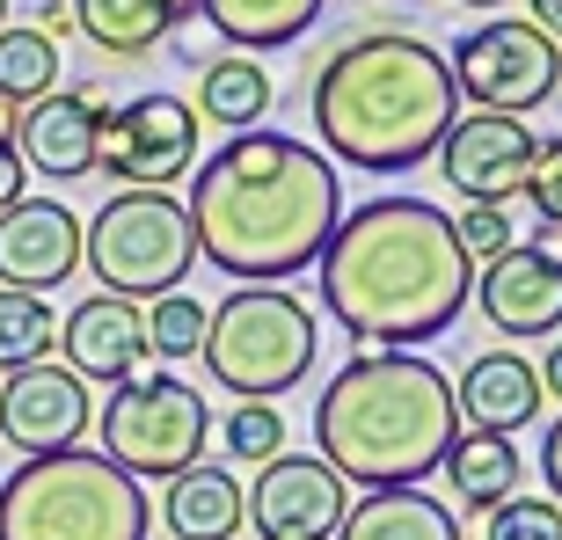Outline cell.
<instances>
[{
  "instance_id": "obj_16",
  "label": "cell",
  "mask_w": 562,
  "mask_h": 540,
  "mask_svg": "<svg viewBox=\"0 0 562 540\" xmlns=\"http://www.w3.org/2000/svg\"><path fill=\"white\" fill-rule=\"evenodd\" d=\"M81 270V220L59 198H22L0 212V285L8 292H52Z\"/></svg>"
},
{
  "instance_id": "obj_37",
  "label": "cell",
  "mask_w": 562,
  "mask_h": 540,
  "mask_svg": "<svg viewBox=\"0 0 562 540\" xmlns=\"http://www.w3.org/2000/svg\"><path fill=\"white\" fill-rule=\"evenodd\" d=\"M533 380H541V395H555V402H562V344L541 358V365H533Z\"/></svg>"
},
{
  "instance_id": "obj_15",
  "label": "cell",
  "mask_w": 562,
  "mask_h": 540,
  "mask_svg": "<svg viewBox=\"0 0 562 540\" xmlns=\"http://www.w3.org/2000/svg\"><path fill=\"white\" fill-rule=\"evenodd\" d=\"M59 351L66 373L81 387H125L146 365V314L139 300H117V292H88L81 307L59 322Z\"/></svg>"
},
{
  "instance_id": "obj_19",
  "label": "cell",
  "mask_w": 562,
  "mask_h": 540,
  "mask_svg": "<svg viewBox=\"0 0 562 540\" xmlns=\"http://www.w3.org/2000/svg\"><path fill=\"white\" fill-rule=\"evenodd\" d=\"M161 526L176 540H234L241 533V482L220 460H198L161 490Z\"/></svg>"
},
{
  "instance_id": "obj_25",
  "label": "cell",
  "mask_w": 562,
  "mask_h": 540,
  "mask_svg": "<svg viewBox=\"0 0 562 540\" xmlns=\"http://www.w3.org/2000/svg\"><path fill=\"white\" fill-rule=\"evenodd\" d=\"M59 44L44 37L37 22H8V30H0V95H8V103H37V95H52V88H59Z\"/></svg>"
},
{
  "instance_id": "obj_4",
  "label": "cell",
  "mask_w": 562,
  "mask_h": 540,
  "mask_svg": "<svg viewBox=\"0 0 562 540\" xmlns=\"http://www.w3.org/2000/svg\"><path fill=\"white\" fill-rule=\"evenodd\" d=\"M460 438L453 380L417 351H358L314 402V446L344 482L366 490H417L438 475Z\"/></svg>"
},
{
  "instance_id": "obj_9",
  "label": "cell",
  "mask_w": 562,
  "mask_h": 540,
  "mask_svg": "<svg viewBox=\"0 0 562 540\" xmlns=\"http://www.w3.org/2000/svg\"><path fill=\"white\" fill-rule=\"evenodd\" d=\"M446 74H453V95H468L475 110L526 117V110L555 103V88H562V44L541 37L526 15H497V22H475V30L453 44Z\"/></svg>"
},
{
  "instance_id": "obj_28",
  "label": "cell",
  "mask_w": 562,
  "mask_h": 540,
  "mask_svg": "<svg viewBox=\"0 0 562 540\" xmlns=\"http://www.w3.org/2000/svg\"><path fill=\"white\" fill-rule=\"evenodd\" d=\"M220 446H227L234 460H249V468H263V460L285 453V416L271 409V402H241V409L220 424Z\"/></svg>"
},
{
  "instance_id": "obj_35",
  "label": "cell",
  "mask_w": 562,
  "mask_h": 540,
  "mask_svg": "<svg viewBox=\"0 0 562 540\" xmlns=\"http://www.w3.org/2000/svg\"><path fill=\"white\" fill-rule=\"evenodd\" d=\"M526 249H541L548 263H562V220H533V234H526Z\"/></svg>"
},
{
  "instance_id": "obj_11",
  "label": "cell",
  "mask_w": 562,
  "mask_h": 540,
  "mask_svg": "<svg viewBox=\"0 0 562 540\" xmlns=\"http://www.w3.org/2000/svg\"><path fill=\"white\" fill-rule=\"evenodd\" d=\"M344 511H351V482L314 453L263 460L241 490V526H256V540H336Z\"/></svg>"
},
{
  "instance_id": "obj_26",
  "label": "cell",
  "mask_w": 562,
  "mask_h": 540,
  "mask_svg": "<svg viewBox=\"0 0 562 540\" xmlns=\"http://www.w3.org/2000/svg\"><path fill=\"white\" fill-rule=\"evenodd\" d=\"M59 344V314L44 307L37 292H8L0 285V365L22 373V365H44Z\"/></svg>"
},
{
  "instance_id": "obj_41",
  "label": "cell",
  "mask_w": 562,
  "mask_h": 540,
  "mask_svg": "<svg viewBox=\"0 0 562 540\" xmlns=\"http://www.w3.org/2000/svg\"><path fill=\"white\" fill-rule=\"evenodd\" d=\"M0 30H8V0H0Z\"/></svg>"
},
{
  "instance_id": "obj_13",
  "label": "cell",
  "mask_w": 562,
  "mask_h": 540,
  "mask_svg": "<svg viewBox=\"0 0 562 540\" xmlns=\"http://www.w3.org/2000/svg\"><path fill=\"white\" fill-rule=\"evenodd\" d=\"M88 431H95V402H88V387L66 373V365L44 358V365L8 373V387H0V438H8L22 460L74 453Z\"/></svg>"
},
{
  "instance_id": "obj_7",
  "label": "cell",
  "mask_w": 562,
  "mask_h": 540,
  "mask_svg": "<svg viewBox=\"0 0 562 540\" xmlns=\"http://www.w3.org/2000/svg\"><path fill=\"white\" fill-rule=\"evenodd\" d=\"M81 263L95 270V292L161 300V292H183L198 241H190V220L168 190H117L81 227Z\"/></svg>"
},
{
  "instance_id": "obj_22",
  "label": "cell",
  "mask_w": 562,
  "mask_h": 540,
  "mask_svg": "<svg viewBox=\"0 0 562 540\" xmlns=\"http://www.w3.org/2000/svg\"><path fill=\"white\" fill-rule=\"evenodd\" d=\"M438 468L453 482V504H468V511H497L504 497H519V446H512V438L460 431Z\"/></svg>"
},
{
  "instance_id": "obj_33",
  "label": "cell",
  "mask_w": 562,
  "mask_h": 540,
  "mask_svg": "<svg viewBox=\"0 0 562 540\" xmlns=\"http://www.w3.org/2000/svg\"><path fill=\"white\" fill-rule=\"evenodd\" d=\"M541 475H548V504H562V416L548 424V438H541Z\"/></svg>"
},
{
  "instance_id": "obj_21",
  "label": "cell",
  "mask_w": 562,
  "mask_h": 540,
  "mask_svg": "<svg viewBox=\"0 0 562 540\" xmlns=\"http://www.w3.org/2000/svg\"><path fill=\"white\" fill-rule=\"evenodd\" d=\"M271 74L249 59V52H220V59L198 74V125H220V132H256L271 117Z\"/></svg>"
},
{
  "instance_id": "obj_29",
  "label": "cell",
  "mask_w": 562,
  "mask_h": 540,
  "mask_svg": "<svg viewBox=\"0 0 562 540\" xmlns=\"http://www.w3.org/2000/svg\"><path fill=\"white\" fill-rule=\"evenodd\" d=\"M482 540H562V504L548 497H504L482 526Z\"/></svg>"
},
{
  "instance_id": "obj_40",
  "label": "cell",
  "mask_w": 562,
  "mask_h": 540,
  "mask_svg": "<svg viewBox=\"0 0 562 540\" xmlns=\"http://www.w3.org/2000/svg\"><path fill=\"white\" fill-rule=\"evenodd\" d=\"M453 8H504V0H453Z\"/></svg>"
},
{
  "instance_id": "obj_34",
  "label": "cell",
  "mask_w": 562,
  "mask_h": 540,
  "mask_svg": "<svg viewBox=\"0 0 562 540\" xmlns=\"http://www.w3.org/2000/svg\"><path fill=\"white\" fill-rule=\"evenodd\" d=\"M37 30H44L52 44H59L66 30H74V8H66V0H37Z\"/></svg>"
},
{
  "instance_id": "obj_24",
  "label": "cell",
  "mask_w": 562,
  "mask_h": 540,
  "mask_svg": "<svg viewBox=\"0 0 562 540\" xmlns=\"http://www.w3.org/2000/svg\"><path fill=\"white\" fill-rule=\"evenodd\" d=\"M66 8H74V30L110 59H146L176 30L161 0H66Z\"/></svg>"
},
{
  "instance_id": "obj_17",
  "label": "cell",
  "mask_w": 562,
  "mask_h": 540,
  "mask_svg": "<svg viewBox=\"0 0 562 540\" xmlns=\"http://www.w3.org/2000/svg\"><path fill=\"white\" fill-rule=\"evenodd\" d=\"M482 314H490V329L497 336H555L562 329V263H548L541 249H526V241H512V249L497 256V263L475 270V292H468Z\"/></svg>"
},
{
  "instance_id": "obj_32",
  "label": "cell",
  "mask_w": 562,
  "mask_h": 540,
  "mask_svg": "<svg viewBox=\"0 0 562 540\" xmlns=\"http://www.w3.org/2000/svg\"><path fill=\"white\" fill-rule=\"evenodd\" d=\"M22 190H30V168H22L15 146H0V212H15V205H22Z\"/></svg>"
},
{
  "instance_id": "obj_6",
  "label": "cell",
  "mask_w": 562,
  "mask_h": 540,
  "mask_svg": "<svg viewBox=\"0 0 562 540\" xmlns=\"http://www.w3.org/2000/svg\"><path fill=\"white\" fill-rule=\"evenodd\" d=\"M314 351H322L314 307H300L285 285H241L220 307H205L198 358L241 402H278L285 387H300L314 373Z\"/></svg>"
},
{
  "instance_id": "obj_23",
  "label": "cell",
  "mask_w": 562,
  "mask_h": 540,
  "mask_svg": "<svg viewBox=\"0 0 562 540\" xmlns=\"http://www.w3.org/2000/svg\"><path fill=\"white\" fill-rule=\"evenodd\" d=\"M205 22L241 52H278V44H300L322 22L329 0H198Z\"/></svg>"
},
{
  "instance_id": "obj_27",
  "label": "cell",
  "mask_w": 562,
  "mask_h": 540,
  "mask_svg": "<svg viewBox=\"0 0 562 540\" xmlns=\"http://www.w3.org/2000/svg\"><path fill=\"white\" fill-rule=\"evenodd\" d=\"M139 314H146V358H161V365L198 358V344H205V300L161 292V300H146Z\"/></svg>"
},
{
  "instance_id": "obj_5",
  "label": "cell",
  "mask_w": 562,
  "mask_h": 540,
  "mask_svg": "<svg viewBox=\"0 0 562 540\" xmlns=\"http://www.w3.org/2000/svg\"><path fill=\"white\" fill-rule=\"evenodd\" d=\"M154 504L103 453H37L0 482V540H146Z\"/></svg>"
},
{
  "instance_id": "obj_20",
  "label": "cell",
  "mask_w": 562,
  "mask_h": 540,
  "mask_svg": "<svg viewBox=\"0 0 562 540\" xmlns=\"http://www.w3.org/2000/svg\"><path fill=\"white\" fill-rule=\"evenodd\" d=\"M336 540H468V533L431 490H373L344 511Z\"/></svg>"
},
{
  "instance_id": "obj_3",
  "label": "cell",
  "mask_w": 562,
  "mask_h": 540,
  "mask_svg": "<svg viewBox=\"0 0 562 540\" xmlns=\"http://www.w3.org/2000/svg\"><path fill=\"white\" fill-rule=\"evenodd\" d=\"M453 125V74L446 52L402 30L351 37L314 74V132L329 161L366 168V176H402L438 154Z\"/></svg>"
},
{
  "instance_id": "obj_36",
  "label": "cell",
  "mask_w": 562,
  "mask_h": 540,
  "mask_svg": "<svg viewBox=\"0 0 562 540\" xmlns=\"http://www.w3.org/2000/svg\"><path fill=\"white\" fill-rule=\"evenodd\" d=\"M526 8H533L526 22H533L541 37H555V44H562V0H526Z\"/></svg>"
},
{
  "instance_id": "obj_31",
  "label": "cell",
  "mask_w": 562,
  "mask_h": 540,
  "mask_svg": "<svg viewBox=\"0 0 562 540\" xmlns=\"http://www.w3.org/2000/svg\"><path fill=\"white\" fill-rule=\"evenodd\" d=\"M526 198L541 220H562V132L533 146V176H526Z\"/></svg>"
},
{
  "instance_id": "obj_18",
  "label": "cell",
  "mask_w": 562,
  "mask_h": 540,
  "mask_svg": "<svg viewBox=\"0 0 562 540\" xmlns=\"http://www.w3.org/2000/svg\"><path fill=\"white\" fill-rule=\"evenodd\" d=\"M541 380H533V358L519 351H482L468 358V373L453 387L460 431H490V438H519V424L541 416Z\"/></svg>"
},
{
  "instance_id": "obj_14",
  "label": "cell",
  "mask_w": 562,
  "mask_h": 540,
  "mask_svg": "<svg viewBox=\"0 0 562 540\" xmlns=\"http://www.w3.org/2000/svg\"><path fill=\"white\" fill-rule=\"evenodd\" d=\"M103 88H52V95H37V103L15 110V154L30 176H44V183H81V176H95V132H103Z\"/></svg>"
},
{
  "instance_id": "obj_38",
  "label": "cell",
  "mask_w": 562,
  "mask_h": 540,
  "mask_svg": "<svg viewBox=\"0 0 562 540\" xmlns=\"http://www.w3.org/2000/svg\"><path fill=\"white\" fill-rule=\"evenodd\" d=\"M15 139V103H8V95H0V146Z\"/></svg>"
},
{
  "instance_id": "obj_39",
  "label": "cell",
  "mask_w": 562,
  "mask_h": 540,
  "mask_svg": "<svg viewBox=\"0 0 562 540\" xmlns=\"http://www.w3.org/2000/svg\"><path fill=\"white\" fill-rule=\"evenodd\" d=\"M161 8H168V22H183L190 8H198V0H161Z\"/></svg>"
},
{
  "instance_id": "obj_10",
  "label": "cell",
  "mask_w": 562,
  "mask_h": 540,
  "mask_svg": "<svg viewBox=\"0 0 562 540\" xmlns=\"http://www.w3.org/2000/svg\"><path fill=\"white\" fill-rule=\"evenodd\" d=\"M95 168L125 190H176L190 168H198V110H190L183 95H168V88L103 110Z\"/></svg>"
},
{
  "instance_id": "obj_12",
  "label": "cell",
  "mask_w": 562,
  "mask_h": 540,
  "mask_svg": "<svg viewBox=\"0 0 562 540\" xmlns=\"http://www.w3.org/2000/svg\"><path fill=\"white\" fill-rule=\"evenodd\" d=\"M533 132L526 117H497V110H468L446 125L438 139V168H446V190H460L468 205H512L533 176Z\"/></svg>"
},
{
  "instance_id": "obj_8",
  "label": "cell",
  "mask_w": 562,
  "mask_h": 540,
  "mask_svg": "<svg viewBox=\"0 0 562 540\" xmlns=\"http://www.w3.org/2000/svg\"><path fill=\"white\" fill-rule=\"evenodd\" d=\"M103 446L95 453L132 482H168L205 460V438H212V409L190 380H168V373H139L125 387H110L103 402Z\"/></svg>"
},
{
  "instance_id": "obj_1",
  "label": "cell",
  "mask_w": 562,
  "mask_h": 540,
  "mask_svg": "<svg viewBox=\"0 0 562 540\" xmlns=\"http://www.w3.org/2000/svg\"><path fill=\"white\" fill-rule=\"evenodd\" d=\"M190 241L212 270L241 285H278L329 249L344 220L336 161L292 132H234L212 161L190 168Z\"/></svg>"
},
{
  "instance_id": "obj_30",
  "label": "cell",
  "mask_w": 562,
  "mask_h": 540,
  "mask_svg": "<svg viewBox=\"0 0 562 540\" xmlns=\"http://www.w3.org/2000/svg\"><path fill=\"white\" fill-rule=\"evenodd\" d=\"M453 241L468 249V263H497V256L512 249V212L504 205H468L453 220Z\"/></svg>"
},
{
  "instance_id": "obj_2",
  "label": "cell",
  "mask_w": 562,
  "mask_h": 540,
  "mask_svg": "<svg viewBox=\"0 0 562 540\" xmlns=\"http://www.w3.org/2000/svg\"><path fill=\"white\" fill-rule=\"evenodd\" d=\"M314 270L336 329L387 351H417L446 336L475 292V263L453 241V212H438L431 198H373L344 212Z\"/></svg>"
}]
</instances>
